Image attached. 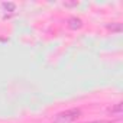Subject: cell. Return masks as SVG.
Returning <instances> with one entry per match:
<instances>
[{
	"label": "cell",
	"instance_id": "cell-5",
	"mask_svg": "<svg viewBox=\"0 0 123 123\" xmlns=\"http://www.w3.org/2000/svg\"><path fill=\"white\" fill-rule=\"evenodd\" d=\"M90 123H113V122H109V120H96V122H90Z\"/></svg>",
	"mask_w": 123,
	"mask_h": 123
},
{
	"label": "cell",
	"instance_id": "cell-2",
	"mask_svg": "<svg viewBox=\"0 0 123 123\" xmlns=\"http://www.w3.org/2000/svg\"><path fill=\"white\" fill-rule=\"evenodd\" d=\"M83 26V22H81V19H78V18H71L70 20H68V28L70 29H80Z\"/></svg>",
	"mask_w": 123,
	"mask_h": 123
},
{
	"label": "cell",
	"instance_id": "cell-4",
	"mask_svg": "<svg viewBox=\"0 0 123 123\" xmlns=\"http://www.w3.org/2000/svg\"><path fill=\"white\" fill-rule=\"evenodd\" d=\"M107 28H109L111 32H120V31H122V25H120V23H116V25H107Z\"/></svg>",
	"mask_w": 123,
	"mask_h": 123
},
{
	"label": "cell",
	"instance_id": "cell-3",
	"mask_svg": "<svg viewBox=\"0 0 123 123\" xmlns=\"http://www.w3.org/2000/svg\"><path fill=\"white\" fill-rule=\"evenodd\" d=\"M110 113H111V116H120V113H122V103H117V104L110 110Z\"/></svg>",
	"mask_w": 123,
	"mask_h": 123
},
{
	"label": "cell",
	"instance_id": "cell-1",
	"mask_svg": "<svg viewBox=\"0 0 123 123\" xmlns=\"http://www.w3.org/2000/svg\"><path fill=\"white\" fill-rule=\"evenodd\" d=\"M78 116H80V110L71 109V110H67L64 113H59L52 123H73L74 120L78 119Z\"/></svg>",
	"mask_w": 123,
	"mask_h": 123
}]
</instances>
